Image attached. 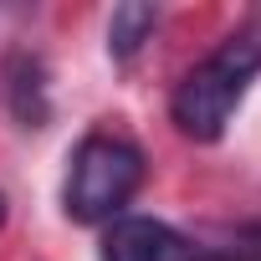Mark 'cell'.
I'll list each match as a JSON object with an SVG mask.
<instances>
[{
    "mask_svg": "<svg viewBox=\"0 0 261 261\" xmlns=\"http://www.w3.org/2000/svg\"><path fill=\"white\" fill-rule=\"evenodd\" d=\"M256 72H261V16H251L246 26H236L205 62H195L179 77V87L169 97L174 128L185 139H200V144L220 139L225 123L241 108V97H246V87L256 82Z\"/></svg>",
    "mask_w": 261,
    "mask_h": 261,
    "instance_id": "cell-1",
    "label": "cell"
},
{
    "mask_svg": "<svg viewBox=\"0 0 261 261\" xmlns=\"http://www.w3.org/2000/svg\"><path fill=\"white\" fill-rule=\"evenodd\" d=\"M139 185H144V154L134 144L118 139V134H87L72 154L62 205H67L72 220L97 225V220H113L134 200Z\"/></svg>",
    "mask_w": 261,
    "mask_h": 261,
    "instance_id": "cell-2",
    "label": "cell"
},
{
    "mask_svg": "<svg viewBox=\"0 0 261 261\" xmlns=\"http://www.w3.org/2000/svg\"><path fill=\"white\" fill-rule=\"evenodd\" d=\"M179 236L164 225V220H149V215H128V220H113L102 246H97V261H179Z\"/></svg>",
    "mask_w": 261,
    "mask_h": 261,
    "instance_id": "cell-3",
    "label": "cell"
},
{
    "mask_svg": "<svg viewBox=\"0 0 261 261\" xmlns=\"http://www.w3.org/2000/svg\"><path fill=\"white\" fill-rule=\"evenodd\" d=\"M6 102L26 128H41L51 102H46V67L31 51H11L6 57Z\"/></svg>",
    "mask_w": 261,
    "mask_h": 261,
    "instance_id": "cell-4",
    "label": "cell"
},
{
    "mask_svg": "<svg viewBox=\"0 0 261 261\" xmlns=\"http://www.w3.org/2000/svg\"><path fill=\"white\" fill-rule=\"evenodd\" d=\"M154 26H159V11H154V6H139V0H134V6H118L113 21H108V51H113L118 62H128V57L149 41Z\"/></svg>",
    "mask_w": 261,
    "mask_h": 261,
    "instance_id": "cell-5",
    "label": "cell"
},
{
    "mask_svg": "<svg viewBox=\"0 0 261 261\" xmlns=\"http://www.w3.org/2000/svg\"><path fill=\"white\" fill-rule=\"evenodd\" d=\"M200 261H251V256H200Z\"/></svg>",
    "mask_w": 261,
    "mask_h": 261,
    "instance_id": "cell-6",
    "label": "cell"
},
{
    "mask_svg": "<svg viewBox=\"0 0 261 261\" xmlns=\"http://www.w3.org/2000/svg\"><path fill=\"white\" fill-rule=\"evenodd\" d=\"M0 225H6V195H0Z\"/></svg>",
    "mask_w": 261,
    "mask_h": 261,
    "instance_id": "cell-7",
    "label": "cell"
}]
</instances>
